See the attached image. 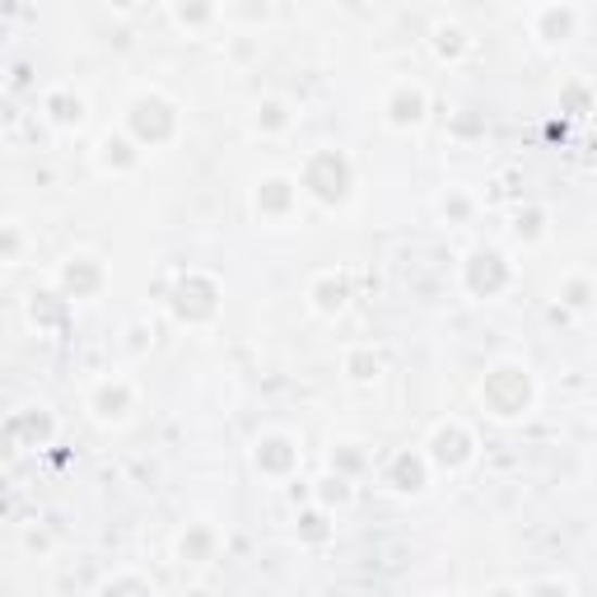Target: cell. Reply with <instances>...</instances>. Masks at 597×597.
<instances>
[{
  "mask_svg": "<svg viewBox=\"0 0 597 597\" xmlns=\"http://www.w3.org/2000/svg\"><path fill=\"white\" fill-rule=\"evenodd\" d=\"M523 593H579V579H570V574H546V579H523Z\"/></svg>",
  "mask_w": 597,
  "mask_h": 597,
  "instance_id": "31",
  "label": "cell"
},
{
  "mask_svg": "<svg viewBox=\"0 0 597 597\" xmlns=\"http://www.w3.org/2000/svg\"><path fill=\"white\" fill-rule=\"evenodd\" d=\"M379 113H383V127H388V131H416V127H425V117H430V89L420 85V80H392L388 93H383V103H379Z\"/></svg>",
  "mask_w": 597,
  "mask_h": 597,
  "instance_id": "5",
  "label": "cell"
},
{
  "mask_svg": "<svg viewBox=\"0 0 597 597\" xmlns=\"http://www.w3.org/2000/svg\"><path fill=\"white\" fill-rule=\"evenodd\" d=\"M351 495H355V485H351V477H341V471H327V477L318 481V491H313V499H318L322 509L351 505Z\"/></svg>",
  "mask_w": 597,
  "mask_h": 597,
  "instance_id": "23",
  "label": "cell"
},
{
  "mask_svg": "<svg viewBox=\"0 0 597 597\" xmlns=\"http://www.w3.org/2000/svg\"><path fill=\"white\" fill-rule=\"evenodd\" d=\"M430 477H434V462L425 448H402V453H392L383 467V485L392 495H425Z\"/></svg>",
  "mask_w": 597,
  "mask_h": 597,
  "instance_id": "9",
  "label": "cell"
},
{
  "mask_svg": "<svg viewBox=\"0 0 597 597\" xmlns=\"http://www.w3.org/2000/svg\"><path fill=\"white\" fill-rule=\"evenodd\" d=\"M462 280L477 298H495L513 280V266L505 262L499 247H471L467 262H462Z\"/></svg>",
  "mask_w": 597,
  "mask_h": 597,
  "instance_id": "8",
  "label": "cell"
},
{
  "mask_svg": "<svg viewBox=\"0 0 597 597\" xmlns=\"http://www.w3.org/2000/svg\"><path fill=\"white\" fill-rule=\"evenodd\" d=\"M560 103L570 107L574 117H588V113H593V89L574 80V85H564V89H560Z\"/></svg>",
  "mask_w": 597,
  "mask_h": 597,
  "instance_id": "30",
  "label": "cell"
},
{
  "mask_svg": "<svg viewBox=\"0 0 597 597\" xmlns=\"http://www.w3.org/2000/svg\"><path fill=\"white\" fill-rule=\"evenodd\" d=\"M136 406H140V388H136V379H127V373H103V379L89 388V397H85L89 420H93V425H103V430L127 425Z\"/></svg>",
  "mask_w": 597,
  "mask_h": 597,
  "instance_id": "4",
  "label": "cell"
},
{
  "mask_svg": "<svg viewBox=\"0 0 597 597\" xmlns=\"http://www.w3.org/2000/svg\"><path fill=\"white\" fill-rule=\"evenodd\" d=\"M85 113H89V103H85V93L75 89V85L42 89V122H47V127L75 131V127H85Z\"/></svg>",
  "mask_w": 597,
  "mask_h": 597,
  "instance_id": "15",
  "label": "cell"
},
{
  "mask_svg": "<svg viewBox=\"0 0 597 597\" xmlns=\"http://www.w3.org/2000/svg\"><path fill=\"white\" fill-rule=\"evenodd\" d=\"M122 336H127L122 341V351H127L131 359H140V355H150V345H154V327H150V318H131Z\"/></svg>",
  "mask_w": 597,
  "mask_h": 597,
  "instance_id": "26",
  "label": "cell"
},
{
  "mask_svg": "<svg viewBox=\"0 0 597 597\" xmlns=\"http://www.w3.org/2000/svg\"><path fill=\"white\" fill-rule=\"evenodd\" d=\"M513 233H518V239H528V243L546 239V211H542V206L518 211V215H513Z\"/></svg>",
  "mask_w": 597,
  "mask_h": 597,
  "instance_id": "28",
  "label": "cell"
},
{
  "mask_svg": "<svg viewBox=\"0 0 597 597\" xmlns=\"http://www.w3.org/2000/svg\"><path fill=\"white\" fill-rule=\"evenodd\" d=\"M56 285L66 290V298H93L107 285V271H103V262L93 253H71L66 262H61V271H56Z\"/></svg>",
  "mask_w": 597,
  "mask_h": 597,
  "instance_id": "13",
  "label": "cell"
},
{
  "mask_svg": "<svg viewBox=\"0 0 597 597\" xmlns=\"http://www.w3.org/2000/svg\"><path fill=\"white\" fill-rule=\"evenodd\" d=\"M20 257H24V225L5 219V266H20Z\"/></svg>",
  "mask_w": 597,
  "mask_h": 597,
  "instance_id": "33",
  "label": "cell"
},
{
  "mask_svg": "<svg viewBox=\"0 0 597 597\" xmlns=\"http://www.w3.org/2000/svg\"><path fill=\"white\" fill-rule=\"evenodd\" d=\"M122 127H127L145 150H160V145H173V140H178L182 117H178V103H173L164 89H140L127 103V122H122Z\"/></svg>",
  "mask_w": 597,
  "mask_h": 597,
  "instance_id": "2",
  "label": "cell"
},
{
  "mask_svg": "<svg viewBox=\"0 0 597 597\" xmlns=\"http://www.w3.org/2000/svg\"><path fill=\"white\" fill-rule=\"evenodd\" d=\"M556 298H560V308H574V313H588V308H597V280L588 276V271H570L560 280V290H556Z\"/></svg>",
  "mask_w": 597,
  "mask_h": 597,
  "instance_id": "21",
  "label": "cell"
},
{
  "mask_svg": "<svg viewBox=\"0 0 597 597\" xmlns=\"http://www.w3.org/2000/svg\"><path fill=\"white\" fill-rule=\"evenodd\" d=\"M168 14L182 34H206V28H215L219 14H225V5L219 0H168Z\"/></svg>",
  "mask_w": 597,
  "mask_h": 597,
  "instance_id": "16",
  "label": "cell"
},
{
  "mask_svg": "<svg viewBox=\"0 0 597 597\" xmlns=\"http://www.w3.org/2000/svg\"><path fill=\"white\" fill-rule=\"evenodd\" d=\"M579 34V10L570 0H546V5L532 10V38L546 47H564Z\"/></svg>",
  "mask_w": 597,
  "mask_h": 597,
  "instance_id": "14",
  "label": "cell"
},
{
  "mask_svg": "<svg viewBox=\"0 0 597 597\" xmlns=\"http://www.w3.org/2000/svg\"><path fill=\"white\" fill-rule=\"evenodd\" d=\"M294 178H298V187H304V196H313L327 211L345 206L351 192H355V164L345 160L341 150H313Z\"/></svg>",
  "mask_w": 597,
  "mask_h": 597,
  "instance_id": "1",
  "label": "cell"
},
{
  "mask_svg": "<svg viewBox=\"0 0 597 597\" xmlns=\"http://www.w3.org/2000/svg\"><path fill=\"white\" fill-rule=\"evenodd\" d=\"M219 556V532L211 523H192L178 537V560L182 564H211Z\"/></svg>",
  "mask_w": 597,
  "mask_h": 597,
  "instance_id": "17",
  "label": "cell"
},
{
  "mask_svg": "<svg viewBox=\"0 0 597 597\" xmlns=\"http://www.w3.org/2000/svg\"><path fill=\"white\" fill-rule=\"evenodd\" d=\"M537 5H546V0H537Z\"/></svg>",
  "mask_w": 597,
  "mask_h": 597,
  "instance_id": "34",
  "label": "cell"
},
{
  "mask_svg": "<svg viewBox=\"0 0 597 597\" xmlns=\"http://www.w3.org/2000/svg\"><path fill=\"white\" fill-rule=\"evenodd\" d=\"M332 471H341V477H359V471H369V453L365 444H355V439H341V444H332Z\"/></svg>",
  "mask_w": 597,
  "mask_h": 597,
  "instance_id": "22",
  "label": "cell"
},
{
  "mask_svg": "<svg viewBox=\"0 0 597 597\" xmlns=\"http://www.w3.org/2000/svg\"><path fill=\"white\" fill-rule=\"evenodd\" d=\"M471 211H477V206H471V196L462 192V187H448V192L439 196V215L453 219V225H467Z\"/></svg>",
  "mask_w": 597,
  "mask_h": 597,
  "instance_id": "27",
  "label": "cell"
},
{
  "mask_svg": "<svg viewBox=\"0 0 597 597\" xmlns=\"http://www.w3.org/2000/svg\"><path fill=\"white\" fill-rule=\"evenodd\" d=\"M332 537V528H327V509L313 499V505L298 513V542H308V546H318V542H327Z\"/></svg>",
  "mask_w": 597,
  "mask_h": 597,
  "instance_id": "25",
  "label": "cell"
},
{
  "mask_svg": "<svg viewBox=\"0 0 597 597\" xmlns=\"http://www.w3.org/2000/svg\"><path fill=\"white\" fill-rule=\"evenodd\" d=\"M304 298H308V313H313V318L336 322L341 313H345V304H351V276H345V271H318V276L308 280Z\"/></svg>",
  "mask_w": 597,
  "mask_h": 597,
  "instance_id": "12",
  "label": "cell"
},
{
  "mask_svg": "<svg viewBox=\"0 0 597 597\" xmlns=\"http://www.w3.org/2000/svg\"><path fill=\"white\" fill-rule=\"evenodd\" d=\"M140 160H145V145H140L127 127L103 131L93 140V164H99V173H107V178H127V173L140 168Z\"/></svg>",
  "mask_w": 597,
  "mask_h": 597,
  "instance_id": "10",
  "label": "cell"
},
{
  "mask_svg": "<svg viewBox=\"0 0 597 597\" xmlns=\"http://www.w3.org/2000/svg\"><path fill=\"white\" fill-rule=\"evenodd\" d=\"M253 467L266 481H290L298 467H304V444L285 430H266L253 439Z\"/></svg>",
  "mask_w": 597,
  "mask_h": 597,
  "instance_id": "7",
  "label": "cell"
},
{
  "mask_svg": "<svg viewBox=\"0 0 597 597\" xmlns=\"http://www.w3.org/2000/svg\"><path fill=\"white\" fill-rule=\"evenodd\" d=\"M225 52H229V61H239L243 66V61H253L262 52V42L253 34H233V38H225Z\"/></svg>",
  "mask_w": 597,
  "mask_h": 597,
  "instance_id": "32",
  "label": "cell"
},
{
  "mask_svg": "<svg viewBox=\"0 0 597 597\" xmlns=\"http://www.w3.org/2000/svg\"><path fill=\"white\" fill-rule=\"evenodd\" d=\"M341 373H345V383L369 388V383H379V373H383V355L373 351V345H351V351L341 355Z\"/></svg>",
  "mask_w": 597,
  "mask_h": 597,
  "instance_id": "18",
  "label": "cell"
},
{
  "mask_svg": "<svg viewBox=\"0 0 597 597\" xmlns=\"http://www.w3.org/2000/svg\"><path fill=\"white\" fill-rule=\"evenodd\" d=\"M225 14L239 20L243 28H262L271 20V0H225Z\"/></svg>",
  "mask_w": 597,
  "mask_h": 597,
  "instance_id": "24",
  "label": "cell"
},
{
  "mask_svg": "<svg viewBox=\"0 0 597 597\" xmlns=\"http://www.w3.org/2000/svg\"><path fill=\"white\" fill-rule=\"evenodd\" d=\"M99 593H154V579L150 574H107Z\"/></svg>",
  "mask_w": 597,
  "mask_h": 597,
  "instance_id": "29",
  "label": "cell"
},
{
  "mask_svg": "<svg viewBox=\"0 0 597 597\" xmlns=\"http://www.w3.org/2000/svg\"><path fill=\"white\" fill-rule=\"evenodd\" d=\"M298 196H304L298 178H290V173H271V178L257 182L253 206H257V215L266 219V225H285V219L298 211Z\"/></svg>",
  "mask_w": 597,
  "mask_h": 597,
  "instance_id": "11",
  "label": "cell"
},
{
  "mask_svg": "<svg viewBox=\"0 0 597 597\" xmlns=\"http://www.w3.org/2000/svg\"><path fill=\"white\" fill-rule=\"evenodd\" d=\"M290 122H294V113H290V103L285 99H257L253 103V113H247V127H253V136H280V131H290Z\"/></svg>",
  "mask_w": 597,
  "mask_h": 597,
  "instance_id": "20",
  "label": "cell"
},
{
  "mask_svg": "<svg viewBox=\"0 0 597 597\" xmlns=\"http://www.w3.org/2000/svg\"><path fill=\"white\" fill-rule=\"evenodd\" d=\"M430 47H434V56L439 61H448V66H458V61L471 52V34L462 24H453V20H439L430 28Z\"/></svg>",
  "mask_w": 597,
  "mask_h": 597,
  "instance_id": "19",
  "label": "cell"
},
{
  "mask_svg": "<svg viewBox=\"0 0 597 597\" xmlns=\"http://www.w3.org/2000/svg\"><path fill=\"white\" fill-rule=\"evenodd\" d=\"M537 402V383L523 365H495L491 373L481 379V406L491 411L495 420H518L532 411Z\"/></svg>",
  "mask_w": 597,
  "mask_h": 597,
  "instance_id": "3",
  "label": "cell"
},
{
  "mask_svg": "<svg viewBox=\"0 0 597 597\" xmlns=\"http://www.w3.org/2000/svg\"><path fill=\"white\" fill-rule=\"evenodd\" d=\"M430 453V462L434 471H462L471 458H477V434H471L458 416H448V420H439V425L425 434V444H420Z\"/></svg>",
  "mask_w": 597,
  "mask_h": 597,
  "instance_id": "6",
  "label": "cell"
}]
</instances>
